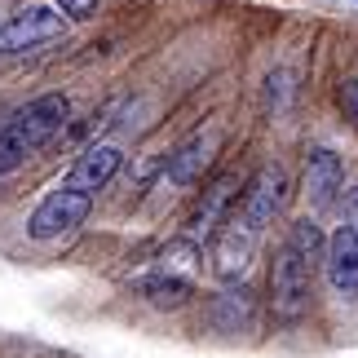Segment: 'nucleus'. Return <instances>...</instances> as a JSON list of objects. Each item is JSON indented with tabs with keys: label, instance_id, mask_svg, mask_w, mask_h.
<instances>
[{
	"label": "nucleus",
	"instance_id": "obj_1",
	"mask_svg": "<svg viewBox=\"0 0 358 358\" xmlns=\"http://www.w3.org/2000/svg\"><path fill=\"white\" fill-rule=\"evenodd\" d=\"M71 120V98L66 93H45V98L27 102L5 129H0V173L22 169L36 150H45L53 137L62 133V124Z\"/></svg>",
	"mask_w": 358,
	"mask_h": 358
},
{
	"label": "nucleus",
	"instance_id": "obj_2",
	"mask_svg": "<svg viewBox=\"0 0 358 358\" xmlns=\"http://www.w3.org/2000/svg\"><path fill=\"white\" fill-rule=\"evenodd\" d=\"M310 274L314 270L301 261V252L292 243L274 257V266H270V310H274V319L292 323V319L306 314V306H310Z\"/></svg>",
	"mask_w": 358,
	"mask_h": 358
},
{
	"label": "nucleus",
	"instance_id": "obj_3",
	"mask_svg": "<svg viewBox=\"0 0 358 358\" xmlns=\"http://www.w3.org/2000/svg\"><path fill=\"white\" fill-rule=\"evenodd\" d=\"M93 208V190H80V186H58L53 195L40 199V208L31 213V222H27V235L31 239H58L66 230L85 226V217Z\"/></svg>",
	"mask_w": 358,
	"mask_h": 358
},
{
	"label": "nucleus",
	"instance_id": "obj_4",
	"mask_svg": "<svg viewBox=\"0 0 358 358\" xmlns=\"http://www.w3.org/2000/svg\"><path fill=\"white\" fill-rule=\"evenodd\" d=\"M66 31V13L58 5H27L18 13H9L0 22V53H22L36 49L45 40H58Z\"/></svg>",
	"mask_w": 358,
	"mask_h": 358
},
{
	"label": "nucleus",
	"instance_id": "obj_5",
	"mask_svg": "<svg viewBox=\"0 0 358 358\" xmlns=\"http://www.w3.org/2000/svg\"><path fill=\"white\" fill-rule=\"evenodd\" d=\"M283 203H287V177H283L279 169H266V173L252 177V186H248V195H243V203H239V217H243L252 230H266Z\"/></svg>",
	"mask_w": 358,
	"mask_h": 358
},
{
	"label": "nucleus",
	"instance_id": "obj_6",
	"mask_svg": "<svg viewBox=\"0 0 358 358\" xmlns=\"http://www.w3.org/2000/svg\"><path fill=\"white\" fill-rule=\"evenodd\" d=\"M252 235L257 230L243 222V217H230V222L213 235V270L222 279H239L252 261Z\"/></svg>",
	"mask_w": 358,
	"mask_h": 358
},
{
	"label": "nucleus",
	"instance_id": "obj_7",
	"mask_svg": "<svg viewBox=\"0 0 358 358\" xmlns=\"http://www.w3.org/2000/svg\"><path fill=\"white\" fill-rule=\"evenodd\" d=\"M217 146H222V137H217V129H208V133H195L190 142H182L169 155V164H164V177H169L173 186H190V182H199L203 177V169L213 164V155H217Z\"/></svg>",
	"mask_w": 358,
	"mask_h": 358
},
{
	"label": "nucleus",
	"instance_id": "obj_8",
	"mask_svg": "<svg viewBox=\"0 0 358 358\" xmlns=\"http://www.w3.org/2000/svg\"><path fill=\"white\" fill-rule=\"evenodd\" d=\"M327 279L341 296H358V230L354 226H341L332 239H327Z\"/></svg>",
	"mask_w": 358,
	"mask_h": 358
},
{
	"label": "nucleus",
	"instance_id": "obj_9",
	"mask_svg": "<svg viewBox=\"0 0 358 358\" xmlns=\"http://www.w3.org/2000/svg\"><path fill=\"white\" fill-rule=\"evenodd\" d=\"M120 164H124V150H120V146H111V142H93V146H85V155L71 164L66 182L80 186V190H102V186L120 173Z\"/></svg>",
	"mask_w": 358,
	"mask_h": 358
},
{
	"label": "nucleus",
	"instance_id": "obj_10",
	"mask_svg": "<svg viewBox=\"0 0 358 358\" xmlns=\"http://www.w3.org/2000/svg\"><path fill=\"white\" fill-rule=\"evenodd\" d=\"M341 182H345V164H341L336 150H327V146L310 150L306 155V190H310L314 208H327V203L336 199Z\"/></svg>",
	"mask_w": 358,
	"mask_h": 358
},
{
	"label": "nucleus",
	"instance_id": "obj_11",
	"mask_svg": "<svg viewBox=\"0 0 358 358\" xmlns=\"http://www.w3.org/2000/svg\"><path fill=\"white\" fill-rule=\"evenodd\" d=\"M287 243L301 252V261L314 270V266H323L327 261V239H323V230L310 222V217H301V222L292 226V235H287Z\"/></svg>",
	"mask_w": 358,
	"mask_h": 358
},
{
	"label": "nucleus",
	"instance_id": "obj_12",
	"mask_svg": "<svg viewBox=\"0 0 358 358\" xmlns=\"http://www.w3.org/2000/svg\"><path fill=\"white\" fill-rule=\"evenodd\" d=\"M190 292H195V283L182 279V274H173V270H164V274H155V279H146V296L155 301L159 310L182 306V301H186Z\"/></svg>",
	"mask_w": 358,
	"mask_h": 358
},
{
	"label": "nucleus",
	"instance_id": "obj_13",
	"mask_svg": "<svg viewBox=\"0 0 358 358\" xmlns=\"http://www.w3.org/2000/svg\"><path fill=\"white\" fill-rule=\"evenodd\" d=\"M226 203H230V182H222V186H217L213 195H208V208H199V226H203V230H213L217 213H222Z\"/></svg>",
	"mask_w": 358,
	"mask_h": 358
},
{
	"label": "nucleus",
	"instance_id": "obj_14",
	"mask_svg": "<svg viewBox=\"0 0 358 358\" xmlns=\"http://www.w3.org/2000/svg\"><path fill=\"white\" fill-rule=\"evenodd\" d=\"M66 18H76V22H85V18H93L98 13V0H53Z\"/></svg>",
	"mask_w": 358,
	"mask_h": 358
},
{
	"label": "nucleus",
	"instance_id": "obj_15",
	"mask_svg": "<svg viewBox=\"0 0 358 358\" xmlns=\"http://www.w3.org/2000/svg\"><path fill=\"white\" fill-rule=\"evenodd\" d=\"M341 106H345V115L358 124V80H345V85H341Z\"/></svg>",
	"mask_w": 358,
	"mask_h": 358
},
{
	"label": "nucleus",
	"instance_id": "obj_16",
	"mask_svg": "<svg viewBox=\"0 0 358 358\" xmlns=\"http://www.w3.org/2000/svg\"><path fill=\"white\" fill-rule=\"evenodd\" d=\"M345 213H350V226L358 230V186L350 190V199H345Z\"/></svg>",
	"mask_w": 358,
	"mask_h": 358
}]
</instances>
